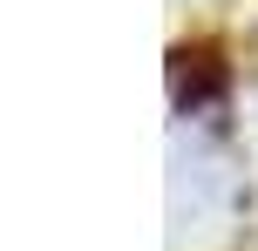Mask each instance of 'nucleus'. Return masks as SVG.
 <instances>
[{"label":"nucleus","mask_w":258,"mask_h":251,"mask_svg":"<svg viewBox=\"0 0 258 251\" xmlns=\"http://www.w3.org/2000/svg\"><path fill=\"white\" fill-rule=\"evenodd\" d=\"M170 89H177V109H211L224 95V61H218V48H204V41H197V48H177L170 54Z\"/></svg>","instance_id":"nucleus-1"}]
</instances>
